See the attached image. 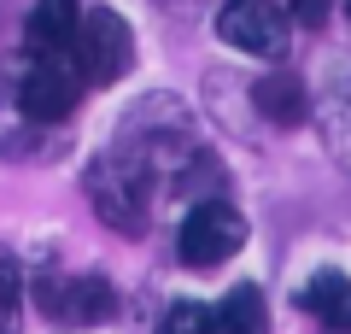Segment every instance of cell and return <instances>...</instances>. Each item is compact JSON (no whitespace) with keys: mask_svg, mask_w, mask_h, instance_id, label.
Listing matches in <instances>:
<instances>
[{"mask_svg":"<svg viewBox=\"0 0 351 334\" xmlns=\"http://www.w3.org/2000/svg\"><path fill=\"white\" fill-rule=\"evenodd\" d=\"M71 59L82 65V76L94 88H106V82H117V76L135 65V36H129V24L112 6H94V12H82V24H76Z\"/></svg>","mask_w":351,"mask_h":334,"instance_id":"obj_3","label":"cell"},{"mask_svg":"<svg viewBox=\"0 0 351 334\" xmlns=\"http://www.w3.org/2000/svg\"><path fill=\"white\" fill-rule=\"evenodd\" d=\"M211 329H217V334H269V317H263V287L234 282V287L223 293V305H217Z\"/></svg>","mask_w":351,"mask_h":334,"instance_id":"obj_10","label":"cell"},{"mask_svg":"<svg viewBox=\"0 0 351 334\" xmlns=\"http://www.w3.org/2000/svg\"><path fill=\"white\" fill-rule=\"evenodd\" d=\"M76 94H82V82H76V71L64 59H29V65H18L12 100H18V111L29 118V129H36V124H64V118L76 111Z\"/></svg>","mask_w":351,"mask_h":334,"instance_id":"obj_5","label":"cell"},{"mask_svg":"<svg viewBox=\"0 0 351 334\" xmlns=\"http://www.w3.org/2000/svg\"><path fill=\"white\" fill-rule=\"evenodd\" d=\"M158 334H217V329H211V311H205L199 299H176V305L164 311Z\"/></svg>","mask_w":351,"mask_h":334,"instance_id":"obj_12","label":"cell"},{"mask_svg":"<svg viewBox=\"0 0 351 334\" xmlns=\"http://www.w3.org/2000/svg\"><path fill=\"white\" fill-rule=\"evenodd\" d=\"M299 305L311 311L322 329H334V334H351V282L339 270H316L311 282L299 287Z\"/></svg>","mask_w":351,"mask_h":334,"instance_id":"obj_9","label":"cell"},{"mask_svg":"<svg viewBox=\"0 0 351 334\" xmlns=\"http://www.w3.org/2000/svg\"><path fill=\"white\" fill-rule=\"evenodd\" d=\"M36 305L41 317L71 322V329H100V322L117 317V287L100 282V276H41L36 282Z\"/></svg>","mask_w":351,"mask_h":334,"instance_id":"obj_4","label":"cell"},{"mask_svg":"<svg viewBox=\"0 0 351 334\" xmlns=\"http://www.w3.org/2000/svg\"><path fill=\"white\" fill-rule=\"evenodd\" d=\"M252 106H258V118H269L276 129H293L311 118V88H304L299 71H263L258 88H252Z\"/></svg>","mask_w":351,"mask_h":334,"instance_id":"obj_7","label":"cell"},{"mask_svg":"<svg viewBox=\"0 0 351 334\" xmlns=\"http://www.w3.org/2000/svg\"><path fill=\"white\" fill-rule=\"evenodd\" d=\"M47 159V153H59V141H41V135H12L6 141V159Z\"/></svg>","mask_w":351,"mask_h":334,"instance_id":"obj_14","label":"cell"},{"mask_svg":"<svg viewBox=\"0 0 351 334\" xmlns=\"http://www.w3.org/2000/svg\"><path fill=\"white\" fill-rule=\"evenodd\" d=\"M328 12H334V0H293V6H287L293 24H311V30H322Z\"/></svg>","mask_w":351,"mask_h":334,"instance_id":"obj_13","label":"cell"},{"mask_svg":"<svg viewBox=\"0 0 351 334\" xmlns=\"http://www.w3.org/2000/svg\"><path fill=\"white\" fill-rule=\"evenodd\" d=\"M82 194H88V205H94V217L106 223V229H117V235H147V194H152V182L135 170L129 159H117V153H100V159H88V170H82Z\"/></svg>","mask_w":351,"mask_h":334,"instance_id":"obj_1","label":"cell"},{"mask_svg":"<svg viewBox=\"0 0 351 334\" xmlns=\"http://www.w3.org/2000/svg\"><path fill=\"white\" fill-rule=\"evenodd\" d=\"M246 247V217H240L228 199H193V211L182 217V235H176V252L188 270H211V264H228Z\"/></svg>","mask_w":351,"mask_h":334,"instance_id":"obj_2","label":"cell"},{"mask_svg":"<svg viewBox=\"0 0 351 334\" xmlns=\"http://www.w3.org/2000/svg\"><path fill=\"white\" fill-rule=\"evenodd\" d=\"M217 36L228 47L252 53V59H281L293 30H287V12H281L276 0H228L223 12H217Z\"/></svg>","mask_w":351,"mask_h":334,"instance_id":"obj_6","label":"cell"},{"mask_svg":"<svg viewBox=\"0 0 351 334\" xmlns=\"http://www.w3.org/2000/svg\"><path fill=\"white\" fill-rule=\"evenodd\" d=\"M18 305H24V264L0 247V329H18Z\"/></svg>","mask_w":351,"mask_h":334,"instance_id":"obj_11","label":"cell"},{"mask_svg":"<svg viewBox=\"0 0 351 334\" xmlns=\"http://www.w3.org/2000/svg\"><path fill=\"white\" fill-rule=\"evenodd\" d=\"M76 24H82L76 0H36V12H29V47L41 59H64L71 41H76Z\"/></svg>","mask_w":351,"mask_h":334,"instance_id":"obj_8","label":"cell"},{"mask_svg":"<svg viewBox=\"0 0 351 334\" xmlns=\"http://www.w3.org/2000/svg\"><path fill=\"white\" fill-rule=\"evenodd\" d=\"M346 18H351V0H346Z\"/></svg>","mask_w":351,"mask_h":334,"instance_id":"obj_15","label":"cell"}]
</instances>
